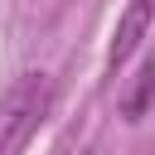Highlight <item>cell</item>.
I'll list each match as a JSON object with an SVG mask.
<instances>
[{
  "instance_id": "cell-1",
  "label": "cell",
  "mask_w": 155,
  "mask_h": 155,
  "mask_svg": "<svg viewBox=\"0 0 155 155\" xmlns=\"http://www.w3.org/2000/svg\"><path fill=\"white\" fill-rule=\"evenodd\" d=\"M53 107V82L44 73H19L0 97V155H24Z\"/></svg>"
},
{
  "instance_id": "cell-2",
  "label": "cell",
  "mask_w": 155,
  "mask_h": 155,
  "mask_svg": "<svg viewBox=\"0 0 155 155\" xmlns=\"http://www.w3.org/2000/svg\"><path fill=\"white\" fill-rule=\"evenodd\" d=\"M150 29H155V0H131L126 15H121V24H116V34H111V53H107V73L111 78L136 58V48L145 44Z\"/></svg>"
},
{
  "instance_id": "cell-3",
  "label": "cell",
  "mask_w": 155,
  "mask_h": 155,
  "mask_svg": "<svg viewBox=\"0 0 155 155\" xmlns=\"http://www.w3.org/2000/svg\"><path fill=\"white\" fill-rule=\"evenodd\" d=\"M150 97H155V58L145 63V73H140V87L126 97V121H140V111L150 107Z\"/></svg>"
}]
</instances>
